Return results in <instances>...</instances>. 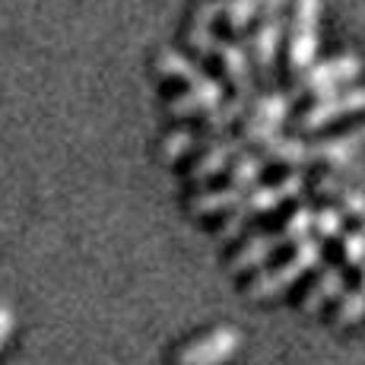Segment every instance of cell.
Returning a JSON list of instances; mask_svg holds the SVG:
<instances>
[{"instance_id":"1","label":"cell","mask_w":365,"mask_h":365,"mask_svg":"<svg viewBox=\"0 0 365 365\" xmlns=\"http://www.w3.org/2000/svg\"><path fill=\"white\" fill-rule=\"evenodd\" d=\"M321 257H324V245H321L318 238H302V242L296 245V255H292L289 261H283L279 267H273V270L257 273L255 283L248 286V296L257 299V302L277 299L279 292L289 289L299 277H305L312 267H318Z\"/></svg>"},{"instance_id":"2","label":"cell","mask_w":365,"mask_h":365,"mask_svg":"<svg viewBox=\"0 0 365 365\" xmlns=\"http://www.w3.org/2000/svg\"><path fill=\"white\" fill-rule=\"evenodd\" d=\"M318 19H321V0H296L292 32H289V67L296 76L314 64V54H318Z\"/></svg>"},{"instance_id":"3","label":"cell","mask_w":365,"mask_h":365,"mask_svg":"<svg viewBox=\"0 0 365 365\" xmlns=\"http://www.w3.org/2000/svg\"><path fill=\"white\" fill-rule=\"evenodd\" d=\"M362 73V61L359 54H336L331 61L312 64L308 70L299 73V93H314V96H327L334 89H340L343 83L356 80Z\"/></svg>"},{"instance_id":"4","label":"cell","mask_w":365,"mask_h":365,"mask_svg":"<svg viewBox=\"0 0 365 365\" xmlns=\"http://www.w3.org/2000/svg\"><path fill=\"white\" fill-rule=\"evenodd\" d=\"M242 346V334L235 327H216V331L197 336L187 346H181L178 365H222L226 359H232Z\"/></svg>"},{"instance_id":"5","label":"cell","mask_w":365,"mask_h":365,"mask_svg":"<svg viewBox=\"0 0 365 365\" xmlns=\"http://www.w3.org/2000/svg\"><path fill=\"white\" fill-rule=\"evenodd\" d=\"M365 108V89H334L327 96H318V102L302 115V130H318L324 124L346 118L353 111Z\"/></svg>"},{"instance_id":"6","label":"cell","mask_w":365,"mask_h":365,"mask_svg":"<svg viewBox=\"0 0 365 365\" xmlns=\"http://www.w3.org/2000/svg\"><path fill=\"white\" fill-rule=\"evenodd\" d=\"M289 105L292 99L289 96H264V99L255 102V108H251L248 121H245V133L242 137L248 140V143H267L270 137H277L279 128H283L286 115H289Z\"/></svg>"},{"instance_id":"7","label":"cell","mask_w":365,"mask_h":365,"mask_svg":"<svg viewBox=\"0 0 365 365\" xmlns=\"http://www.w3.org/2000/svg\"><path fill=\"white\" fill-rule=\"evenodd\" d=\"M305 191V175L299 172H289V175H283V178L277 181V185H264V187H251L248 194H245L242 200H238V207L245 210V213L255 220V216H261V213H270V210H277L279 203H286V200H292V197H299V194Z\"/></svg>"},{"instance_id":"8","label":"cell","mask_w":365,"mask_h":365,"mask_svg":"<svg viewBox=\"0 0 365 365\" xmlns=\"http://www.w3.org/2000/svg\"><path fill=\"white\" fill-rule=\"evenodd\" d=\"M159 73L163 76H175V80H185L187 89H194V93H203L207 99H213L216 105L222 102V83L213 80V76H207L197 64H191V61L185 58V54L178 51H163L156 61Z\"/></svg>"},{"instance_id":"9","label":"cell","mask_w":365,"mask_h":365,"mask_svg":"<svg viewBox=\"0 0 365 365\" xmlns=\"http://www.w3.org/2000/svg\"><path fill=\"white\" fill-rule=\"evenodd\" d=\"M279 38H283V16L279 10L267 13L264 23L257 26L255 32V41H251V51H255V64L261 70L264 80H270L273 73V61H277V51H279Z\"/></svg>"},{"instance_id":"10","label":"cell","mask_w":365,"mask_h":365,"mask_svg":"<svg viewBox=\"0 0 365 365\" xmlns=\"http://www.w3.org/2000/svg\"><path fill=\"white\" fill-rule=\"evenodd\" d=\"M286 245L283 238V229L279 232H261L255 238H248V242L238 248V255L232 257V264H229V270L232 273H248V270H257L261 264H267L273 255H277L279 248Z\"/></svg>"},{"instance_id":"11","label":"cell","mask_w":365,"mask_h":365,"mask_svg":"<svg viewBox=\"0 0 365 365\" xmlns=\"http://www.w3.org/2000/svg\"><path fill=\"white\" fill-rule=\"evenodd\" d=\"M242 146H245V137H222V140H216V143H210V150L203 153L197 159V165L191 168V181L200 185V181H210L213 175H220L229 163H235Z\"/></svg>"},{"instance_id":"12","label":"cell","mask_w":365,"mask_h":365,"mask_svg":"<svg viewBox=\"0 0 365 365\" xmlns=\"http://www.w3.org/2000/svg\"><path fill=\"white\" fill-rule=\"evenodd\" d=\"M365 150V124L349 133H340V137L321 140V143H312V163H343V159H353Z\"/></svg>"},{"instance_id":"13","label":"cell","mask_w":365,"mask_h":365,"mask_svg":"<svg viewBox=\"0 0 365 365\" xmlns=\"http://www.w3.org/2000/svg\"><path fill=\"white\" fill-rule=\"evenodd\" d=\"M216 54L222 58V67H226V76L232 80L235 93L251 99V93H255V80H251L248 51H245L238 41H216Z\"/></svg>"},{"instance_id":"14","label":"cell","mask_w":365,"mask_h":365,"mask_svg":"<svg viewBox=\"0 0 365 365\" xmlns=\"http://www.w3.org/2000/svg\"><path fill=\"white\" fill-rule=\"evenodd\" d=\"M343 289H346V273H343V267L340 264L324 267V270H321V277L314 279V286L308 289V296H305V302H302V308H305L308 314L321 312V308H324L331 299L343 296Z\"/></svg>"},{"instance_id":"15","label":"cell","mask_w":365,"mask_h":365,"mask_svg":"<svg viewBox=\"0 0 365 365\" xmlns=\"http://www.w3.org/2000/svg\"><path fill=\"white\" fill-rule=\"evenodd\" d=\"M261 146H264V156L273 159V163H283V165H292V168L312 163V143H302L296 137H279L277 133V137H270Z\"/></svg>"},{"instance_id":"16","label":"cell","mask_w":365,"mask_h":365,"mask_svg":"<svg viewBox=\"0 0 365 365\" xmlns=\"http://www.w3.org/2000/svg\"><path fill=\"white\" fill-rule=\"evenodd\" d=\"M248 191L235 185H226V187H210V191H200L191 197V213L197 216H210V213H222V210H232L238 200L245 197Z\"/></svg>"},{"instance_id":"17","label":"cell","mask_w":365,"mask_h":365,"mask_svg":"<svg viewBox=\"0 0 365 365\" xmlns=\"http://www.w3.org/2000/svg\"><path fill=\"white\" fill-rule=\"evenodd\" d=\"M283 6H286V0H226L222 16H226L229 26L238 32L255 16H267V13H273V10H283Z\"/></svg>"},{"instance_id":"18","label":"cell","mask_w":365,"mask_h":365,"mask_svg":"<svg viewBox=\"0 0 365 365\" xmlns=\"http://www.w3.org/2000/svg\"><path fill=\"white\" fill-rule=\"evenodd\" d=\"M248 96H232L229 102H220L213 111H207L203 115V130H207V137H216V133H222L229 128V124H235L238 118L245 115V108H248Z\"/></svg>"},{"instance_id":"19","label":"cell","mask_w":365,"mask_h":365,"mask_svg":"<svg viewBox=\"0 0 365 365\" xmlns=\"http://www.w3.org/2000/svg\"><path fill=\"white\" fill-rule=\"evenodd\" d=\"M264 168H267V156L238 153L232 163V181H229V185L242 187V191H251V187H257V178L264 175Z\"/></svg>"},{"instance_id":"20","label":"cell","mask_w":365,"mask_h":365,"mask_svg":"<svg viewBox=\"0 0 365 365\" xmlns=\"http://www.w3.org/2000/svg\"><path fill=\"white\" fill-rule=\"evenodd\" d=\"M365 318V267H362V279L356 289H349L343 296L340 308H336V327H353Z\"/></svg>"},{"instance_id":"21","label":"cell","mask_w":365,"mask_h":365,"mask_svg":"<svg viewBox=\"0 0 365 365\" xmlns=\"http://www.w3.org/2000/svg\"><path fill=\"white\" fill-rule=\"evenodd\" d=\"M314 216H318V210H312V207H296L289 213V220H286V226H283V238H286V245H299L302 238H308V232L314 229Z\"/></svg>"},{"instance_id":"22","label":"cell","mask_w":365,"mask_h":365,"mask_svg":"<svg viewBox=\"0 0 365 365\" xmlns=\"http://www.w3.org/2000/svg\"><path fill=\"white\" fill-rule=\"evenodd\" d=\"M197 143H200V137H197V133H194L191 128L172 130V133H168V137L163 140V159H165V163H175V159H181L185 153L197 150Z\"/></svg>"},{"instance_id":"23","label":"cell","mask_w":365,"mask_h":365,"mask_svg":"<svg viewBox=\"0 0 365 365\" xmlns=\"http://www.w3.org/2000/svg\"><path fill=\"white\" fill-rule=\"evenodd\" d=\"M314 229H318V235H324V238H336V235L343 238V210H336V207L318 210Z\"/></svg>"},{"instance_id":"24","label":"cell","mask_w":365,"mask_h":365,"mask_svg":"<svg viewBox=\"0 0 365 365\" xmlns=\"http://www.w3.org/2000/svg\"><path fill=\"white\" fill-rule=\"evenodd\" d=\"M343 257L353 267H365V232H343Z\"/></svg>"},{"instance_id":"25","label":"cell","mask_w":365,"mask_h":365,"mask_svg":"<svg viewBox=\"0 0 365 365\" xmlns=\"http://www.w3.org/2000/svg\"><path fill=\"white\" fill-rule=\"evenodd\" d=\"M13 327H16V314H13V308L10 305H0V349L6 346Z\"/></svg>"},{"instance_id":"26","label":"cell","mask_w":365,"mask_h":365,"mask_svg":"<svg viewBox=\"0 0 365 365\" xmlns=\"http://www.w3.org/2000/svg\"><path fill=\"white\" fill-rule=\"evenodd\" d=\"M362 232H365V220H362Z\"/></svg>"}]
</instances>
